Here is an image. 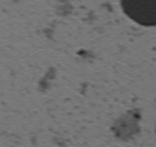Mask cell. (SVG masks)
I'll list each match as a JSON object with an SVG mask.
<instances>
[{
  "instance_id": "1",
  "label": "cell",
  "mask_w": 156,
  "mask_h": 147,
  "mask_svg": "<svg viewBox=\"0 0 156 147\" xmlns=\"http://www.w3.org/2000/svg\"><path fill=\"white\" fill-rule=\"evenodd\" d=\"M122 10L142 26H156V0H120Z\"/></svg>"
}]
</instances>
